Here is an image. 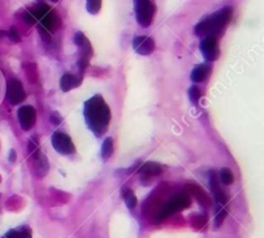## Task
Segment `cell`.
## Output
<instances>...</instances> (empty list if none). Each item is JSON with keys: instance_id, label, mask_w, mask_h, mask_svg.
Instances as JSON below:
<instances>
[{"instance_id": "12", "label": "cell", "mask_w": 264, "mask_h": 238, "mask_svg": "<svg viewBox=\"0 0 264 238\" xmlns=\"http://www.w3.org/2000/svg\"><path fill=\"white\" fill-rule=\"evenodd\" d=\"M209 72H210V66L209 65H200L191 72V80L193 82H201L208 78Z\"/></svg>"}, {"instance_id": "5", "label": "cell", "mask_w": 264, "mask_h": 238, "mask_svg": "<svg viewBox=\"0 0 264 238\" xmlns=\"http://www.w3.org/2000/svg\"><path fill=\"white\" fill-rule=\"evenodd\" d=\"M5 95H7V99L9 101L10 105L13 106L20 105L26 98V93L23 90L22 84H21V81L16 80V79H12V80L8 81Z\"/></svg>"}, {"instance_id": "6", "label": "cell", "mask_w": 264, "mask_h": 238, "mask_svg": "<svg viewBox=\"0 0 264 238\" xmlns=\"http://www.w3.org/2000/svg\"><path fill=\"white\" fill-rule=\"evenodd\" d=\"M200 50L208 61H216L219 57L218 40L213 36H206L205 39L200 42Z\"/></svg>"}, {"instance_id": "17", "label": "cell", "mask_w": 264, "mask_h": 238, "mask_svg": "<svg viewBox=\"0 0 264 238\" xmlns=\"http://www.w3.org/2000/svg\"><path fill=\"white\" fill-rule=\"evenodd\" d=\"M102 7V1H98V0H89L87 1V9H88L89 13L97 14L99 12Z\"/></svg>"}, {"instance_id": "11", "label": "cell", "mask_w": 264, "mask_h": 238, "mask_svg": "<svg viewBox=\"0 0 264 238\" xmlns=\"http://www.w3.org/2000/svg\"><path fill=\"white\" fill-rule=\"evenodd\" d=\"M138 171H139V174H142V175L156 176L159 175V174H161L163 169H161V165H159V163L156 162H146L144 165L139 166Z\"/></svg>"}, {"instance_id": "2", "label": "cell", "mask_w": 264, "mask_h": 238, "mask_svg": "<svg viewBox=\"0 0 264 238\" xmlns=\"http://www.w3.org/2000/svg\"><path fill=\"white\" fill-rule=\"evenodd\" d=\"M232 8L225 7L223 9L218 10L212 16H208L206 18L197 23V26L195 27L196 35L199 36H213L216 38L222 34L223 29L227 26V23L231 21L232 17Z\"/></svg>"}, {"instance_id": "23", "label": "cell", "mask_w": 264, "mask_h": 238, "mask_svg": "<svg viewBox=\"0 0 264 238\" xmlns=\"http://www.w3.org/2000/svg\"><path fill=\"white\" fill-rule=\"evenodd\" d=\"M5 34H7V33H4V31H0V36H3V35H5Z\"/></svg>"}, {"instance_id": "13", "label": "cell", "mask_w": 264, "mask_h": 238, "mask_svg": "<svg viewBox=\"0 0 264 238\" xmlns=\"http://www.w3.org/2000/svg\"><path fill=\"white\" fill-rule=\"evenodd\" d=\"M3 238H31V231L29 227H21L18 229L9 231Z\"/></svg>"}, {"instance_id": "21", "label": "cell", "mask_w": 264, "mask_h": 238, "mask_svg": "<svg viewBox=\"0 0 264 238\" xmlns=\"http://www.w3.org/2000/svg\"><path fill=\"white\" fill-rule=\"evenodd\" d=\"M50 121H52L54 125H58L62 122V118H61V115L58 112H52L50 114Z\"/></svg>"}, {"instance_id": "7", "label": "cell", "mask_w": 264, "mask_h": 238, "mask_svg": "<svg viewBox=\"0 0 264 238\" xmlns=\"http://www.w3.org/2000/svg\"><path fill=\"white\" fill-rule=\"evenodd\" d=\"M17 116H18V121H20V125L23 130H30L35 125L36 112L31 106H22L18 108Z\"/></svg>"}, {"instance_id": "15", "label": "cell", "mask_w": 264, "mask_h": 238, "mask_svg": "<svg viewBox=\"0 0 264 238\" xmlns=\"http://www.w3.org/2000/svg\"><path fill=\"white\" fill-rule=\"evenodd\" d=\"M112 152H114V143H112L111 138H106L102 144V150H101V155L103 157L104 160H107L108 157L111 156Z\"/></svg>"}, {"instance_id": "19", "label": "cell", "mask_w": 264, "mask_h": 238, "mask_svg": "<svg viewBox=\"0 0 264 238\" xmlns=\"http://www.w3.org/2000/svg\"><path fill=\"white\" fill-rule=\"evenodd\" d=\"M225 215H227V210H225V209H220L218 212H217V215H216V228L220 227V224H222L223 220H224Z\"/></svg>"}, {"instance_id": "9", "label": "cell", "mask_w": 264, "mask_h": 238, "mask_svg": "<svg viewBox=\"0 0 264 238\" xmlns=\"http://www.w3.org/2000/svg\"><path fill=\"white\" fill-rule=\"evenodd\" d=\"M74 41H75L76 45L80 48L82 50V58L89 59L91 56V46L89 40L85 38V35L83 33H76L75 38H74Z\"/></svg>"}, {"instance_id": "20", "label": "cell", "mask_w": 264, "mask_h": 238, "mask_svg": "<svg viewBox=\"0 0 264 238\" xmlns=\"http://www.w3.org/2000/svg\"><path fill=\"white\" fill-rule=\"evenodd\" d=\"M8 36H9L10 39H12V41H14V42L21 41V36H20V34H18V31H17L16 27H12V29L9 30Z\"/></svg>"}, {"instance_id": "8", "label": "cell", "mask_w": 264, "mask_h": 238, "mask_svg": "<svg viewBox=\"0 0 264 238\" xmlns=\"http://www.w3.org/2000/svg\"><path fill=\"white\" fill-rule=\"evenodd\" d=\"M133 49L140 56H150L155 50V41L148 36H137L133 40Z\"/></svg>"}, {"instance_id": "10", "label": "cell", "mask_w": 264, "mask_h": 238, "mask_svg": "<svg viewBox=\"0 0 264 238\" xmlns=\"http://www.w3.org/2000/svg\"><path fill=\"white\" fill-rule=\"evenodd\" d=\"M80 84V79H78L76 76H74L72 74H65V75L61 78V89L63 91H70L74 88L79 86Z\"/></svg>"}, {"instance_id": "18", "label": "cell", "mask_w": 264, "mask_h": 238, "mask_svg": "<svg viewBox=\"0 0 264 238\" xmlns=\"http://www.w3.org/2000/svg\"><path fill=\"white\" fill-rule=\"evenodd\" d=\"M233 174H232L231 170L228 169H223L222 171H220V182L223 183V184H227V186H229V184H232L233 183Z\"/></svg>"}, {"instance_id": "22", "label": "cell", "mask_w": 264, "mask_h": 238, "mask_svg": "<svg viewBox=\"0 0 264 238\" xmlns=\"http://www.w3.org/2000/svg\"><path fill=\"white\" fill-rule=\"evenodd\" d=\"M14 160H16V154H14V151L12 150L9 152V161H10V162H13Z\"/></svg>"}, {"instance_id": "4", "label": "cell", "mask_w": 264, "mask_h": 238, "mask_svg": "<svg viewBox=\"0 0 264 238\" xmlns=\"http://www.w3.org/2000/svg\"><path fill=\"white\" fill-rule=\"evenodd\" d=\"M53 148L61 155L69 156L75 152V144L72 143L71 138L62 131H54L52 135Z\"/></svg>"}, {"instance_id": "14", "label": "cell", "mask_w": 264, "mask_h": 238, "mask_svg": "<svg viewBox=\"0 0 264 238\" xmlns=\"http://www.w3.org/2000/svg\"><path fill=\"white\" fill-rule=\"evenodd\" d=\"M123 197H124L125 203H127L129 209H134L137 206V197H135V195H134L131 188H128V187L123 188Z\"/></svg>"}, {"instance_id": "16", "label": "cell", "mask_w": 264, "mask_h": 238, "mask_svg": "<svg viewBox=\"0 0 264 238\" xmlns=\"http://www.w3.org/2000/svg\"><path fill=\"white\" fill-rule=\"evenodd\" d=\"M189 94V101L192 102L193 105H199L200 98H201V91H200L199 88H196V86H192V88H189L188 90Z\"/></svg>"}, {"instance_id": "1", "label": "cell", "mask_w": 264, "mask_h": 238, "mask_svg": "<svg viewBox=\"0 0 264 238\" xmlns=\"http://www.w3.org/2000/svg\"><path fill=\"white\" fill-rule=\"evenodd\" d=\"M84 116L87 125L95 135L99 137L106 133L108 122L111 120V112L101 95H94L85 102Z\"/></svg>"}, {"instance_id": "3", "label": "cell", "mask_w": 264, "mask_h": 238, "mask_svg": "<svg viewBox=\"0 0 264 238\" xmlns=\"http://www.w3.org/2000/svg\"><path fill=\"white\" fill-rule=\"evenodd\" d=\"M134 10H135V17L137 22L142 27H148L152 23L153 17L156 13V5L153 1H146V0H138L134 4Z\"/></svg>"}]
</instances>
